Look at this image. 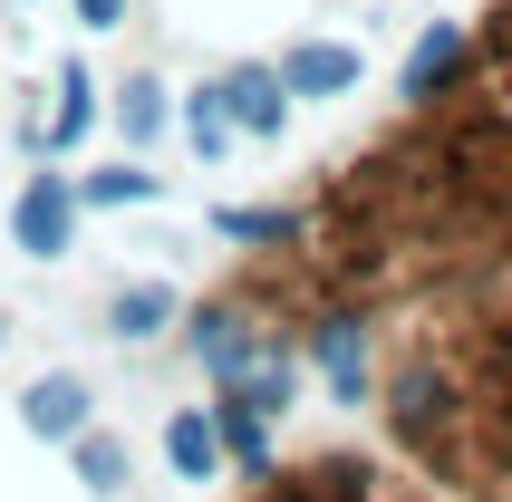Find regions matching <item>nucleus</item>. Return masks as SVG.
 <instances>
[{"mask_svg": "<svg viewBox=\"0 0 512 502\" xmlns=\"http://www.w3.org/2000/svg\"><path fill=\"white\" fill-rule=\"evenodd\" d=\"M512 251V0L484 29H464L455 78L426 107H406L397 136H377L329 194L290 203L252 271H232L223 300L242 319L271 309V338L310 319H377L435 280Z\"/></svg>", "mask_w": 512, "mask_h": 502, "instance_id": "1", "label": "nucleus"}, {"mask_svg": "<svg viewBox=\"0 0 512 502\" xmlns=\"http://www.w3.org/2000/svg\"><path fill=\"white\" fill-rule=\"evenodd\" d=\"M68 232H78V184H68V174H29L20 203H10V242L39 251V261H58Z\"/></svg>", "mask_w": 512, "mask_h": 502, "instance_id": "2", "label": "nucleus"}, {"mask_svg": "<svg viewBox=\"0 0 512 502\" xmlns=\"http://www.w3.org/2000/svg\"><path fill=\"white\" fill-rule=\"evenodd\" d=\"M213 107H223L242 136H281L290 126V87H281V68H232V78H213Z\"/></svg>", "mask_w": 512, "mask_h": 502, "instance_id": "3", "label": "nucleus"}, {"mask_svg": "<svg viewBox=\"0 0 512 502\" xmlns=\"http://www.w3.org/2000/svg\"><path fill=\"white\" fill-rule=\"evenodd\" d=\"M87 406H97V396H87V377H68V367H58V377H39V387H29V435H49V445H78L87 435Z\"/></svg>", "mask_w": 512, "mask_h": 502, "instance_id": "4", "label": "nucleus"}, {"mask_svg": "<svg viewBox=\"0 0 512 502\" xmlns=\"http://www.w3.org/2000/svg\"><path fill=\"white\" fill-rule=\"evenodd\" d=\"M281 87H290V97H348V87H358V49H339V39H300V49L281 58Z\"/></svg>", "mask_w": 512, "mask_h": 502, "instance_id": "5", "label": "nucleus"}, {"mask_svg": "<svg viewBox=\"0 0 512 502\" xmlns=\"http://www.w3.org/2000/svg\"><path fill=\"white\" fill-rule=\"evenodd\" d=\"M455 58H464V29H455V20L426 29V39H416V58H406V78H397V97H406V107H426L435 87L455 78Z\"/></svg>", "mask_w": 512, "mask_h": 502, "instance_id": "6", "label": "nucleus"}, {"mask_svg": "<svg viewBox=\"0 0 512 502\" xmlns=\"http://www.w3.org/2000/svg\"><path fill=\"white\" fill-rule=\"evenodd\" d=\"M213 445H223L242 474H271V435H261V416L232 406V396H213Z\"/></svg>", "mask_w": 512, "mask_h": 502, "instance_id": "7", "label": "nucleus"}, {"mask_svg": "<svg viewBox=\"0 0 512 502\" xmlns=\"http://www.w3.org/2000/svg\"><path fill=\"white\" fill-rule=\"evenodd\" d=\"M165 454H174V474H184V483H213V464H223V445H213V416H203V406H184V416L165 425Z\"/></svg>", "mask_w": 512, "mask_h": 502, "instance_id": "8", "label": "nucleus"}, {"mask_svg": "<svg viewBox=\"0 0 512 502\" xmlns=\"http://www.w3.org/2000/svg\"><path fill=\"white\" fill-rule=\"evenodd\" d=\"M165 319H174V290H165V280H136V290H116V309H107L116 338H155Z\"/></svg>", "mask_w": 512, "mask_h": 502, "instance_id": "9", "label": "nucleus"}, {"mask_svg": "<svg viewBox=\"0 0 512 502\" xmlns=\"http://www.w3.org/2000/svg\"><path fill=\"white\" fill-rule=\"evenodd\" d=\"M78 483H87V493H126V445L87 425V435H78Z\"/></svg>", "mask_w": 512, "mask_h": 502, "instance_id": "10", "label": "nucleus"}, {"mask_svg": "<svg viewBox=\"0 0 512 502\" xmlns=\"http://www.w3.org/2000/svg\"><path fill=\"white\" fill-rule=\"evenodd\" d=\"M165 184L145 165H107V174H78V203H155Z\"/></svg>", "mask_w": 512, "mask_h": 502, "instance_id": "11", "label": "nucleus"}, {"mask_svg": "<svg viewBox=\"0 0 512 502\" xmlns=\"http://www.w3.org/2000/svg\"><path fill=\"white\" fill-rule=\"evenodd\" d=\"M58 97H68V107H58V126L39 145H78L87 136V116H97V87H87V68H68V78H58Z\"/></svg>", "mask_w": 512, "mask_h": 502, "instance_id": "12", "label": "nucleus"}, {"mask_svg": "<svg viewBox=\"0 0 512 502\" xmlns=\"http://www.w3.org/2000/svg\"><path fill=\"white\" fill-rule=\"evenodd\" d=\"M116 116H126V136H165V97H155V78H136V87H126V107H116Z\"/></svg>", "mask_w": 512, "mask_h": 502, "instance_id": "13", "label": "nucleus"}, {"mask_svg": "<svg viewBox=\"0 0 512 502\" xmlns=\"http://www.w3.org/2000/svg\"><path fill=\"white\" fill-rule=\"evenodd\" d=\"M78 20L87 29H116V20H126V0H78Z\"/></svg>", "mask_w": 512, "mask_h": 502, "instance_id": "14", "label": "nucleus"}]
</instances>
